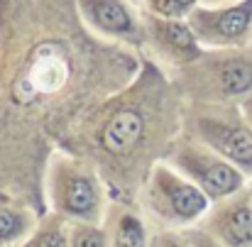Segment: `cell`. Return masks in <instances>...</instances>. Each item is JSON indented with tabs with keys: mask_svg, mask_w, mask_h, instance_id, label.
Wrapping results in <instances>:
<instances>
[{
	"mask_svg": "<svg viewBox=\"0 0 252 247\" xmlns=\"http://www.w3.org/2000/svg\"><path fill=\"white\" fill-rule=\"evenodd\" d=\"M142 62L93 37L76 0H10L0 10V193L44 216L52 152L135 81Z\"/></svg>",
	"mask_w": 252,
	"mask_h": 247,
	"instance_id": "obj_1",
	"label": "cell"
},
{
	"mask_svg": "<svg viewBox=\"0 0 252 247\" xmlns=\"http://www.w3.org/2000/svg\"><path fill=\"white\" fill-rule=\"evenodd\" d=\"M186 103L167 74L145 57L137 79L93 108L59 150L95 166L110 201L137 206L150 171L181 135Z\"/></svg>",
	"mask_w": 252,
	"mask_h": 247,
	"instance_id": "obj_2",
	"label": "cell"
},
{
	"mask_svg": "<svg viewBox=\"0 0 252 247\" xmlns=\"http://www.w3.org/2000/svg\"><path fill=\"white\" fill-rule=\"evenodd\" d=\"M44 203L47 213L66 223H103L110 193L88 159L69 150H54L44 171Z\"/></svg>",
	"mask_w": 252,
	"mask_h": 247,
	"instance_id": "obj_3",
	"label": "cell"
},
{
	"mask_svg": "<svg viewBox=\"0 0 252 247\" xmlns=\"http://www.w3.org/2000/svg\"><path fill=\"white\" fill-rule=\"evenodd\" d=\"M169 79L184 103H243L252 95V47L206 49L198 62Z\"/></svg>",
	"mask_w": 252,
	"mask_h": 247,
	"instance_id": "obj_4",
	"label": "cell"
},
{
	"mask_svg": "<svg viewBox=\"0 0 252 247\" xmlns=\"http://www.w3.org/2000/svg\"><path fill=\"white\" fill-rule=\"evenodd\" d=\"M140 211L145 213L152 230H189L196 228L211 208V198L181 176L167 162H159L150 171L140 198Z\"/></svg>",
	"mask_w": 252,
	"mask_h": 247,
	"instance_id": "obj_5",
	"label": "cell"
},
{
	"mask_svg": "<svg viewBox=\"0 0 252 247\" xmlns=\"http://www.w3.org/2000/svg\"><path fill=\"white\" fill-rule=\"evenodd\" d=\"M181 132L203 142L252 179V127L240 103H186Z\"/></svg>",
	"mask_w": 252,
	"mask_h": 247,
	"instance_id": "obj_6",
	"label": "cell"
},
{
	"mask_svg": "<svg viewBox=\"0 0 252 247\" xmlns=\"http://www.w3.org/2000/svg\"><path fill=\"white\" fill-rule=\"evenodd\" d=\"M164 162L174 166L181 176H186L191 184H196L211 198V203L235 196V193L245 191L250 184V179L238 166H233L218 152H213L211 147H206L203 142H198L184 132L174 142Z\"/></svg>",
	"mask_w": 252,
	"mask_h": 247,
	"instance_id": "obj_7",
	"label": "cell"
},
{
	"mask_svg": "<svg viewBox=\"0 0 252 247\" xmlns=\"http://www.w3.org/2000/svg\"><path fill=\"white\" fill-rule=\"evenodd\" d=\"M76 12L100 42L145 52V20L135 0H76Z\"/></svg>",
	"mask_w": 252,
	"mask_h": 247,
	"instance_id": "obj_8",
	"label": "cell"
},
{
	"mask_svg": "<svg viewBox=\"0 0 252 247\" xmlns=\"http://www.w3.org/2000/svg\"><path fill=\"white\" fill-rule=\"evenodd\" d=\"M145 20V57L152 59L167 76H174L203 57V47L189 20L157 17L142 10Z\"/></svg>",
	"mask_w": 252,
	"mask_h": 247,
	"instance_id": "obj_9",
	"label": "cell"
},
{
	"mask_svg": "<svg viewBox=\"0 0 252 247\" xmlns=\"http://www.w3.org/2000/svg\"><path fill=\"white\" fill-rule=\"evenodd\" d=\"M203 49H248L252 47V0L223 7H196L189 17Z\"/></svg>",
	"mask_w": 252,
	"mask_h": 247,
	"instance_id": "obj_10",
	"label": "cell"
},
{
	"mask_svg": "<svg viewBox=\"0 0 252 247\" xmlns=\"http://www.w3.org/2000/svg\"><path fill=\"white\" fill-rule=\"evenodd\" d=\"M208 235H213L223 247H252V196L240 191L223 201L211 203L208 213L198 223Z\"/></svg>",
	"mask_w": 252,
	"mask_h": 247,
	"instance_id": "obj_11",
	"label": "cell"
},
{
	"mask_svg": "<svg viewBox=\"0 0 252 247\" xmlns=\"http://www.w3.org/2000/svg\"><path fill=\"white\" fill-rule=\"evenodd\" d=\"M103 228L108 233L110 247H150L152 245V225L147 223L140 206L110 201Z\"/></svg>",
	"mask_w": 252,
	"mask_h": 247,
	"instance_id": "obj_12",
	"label": "cell"
},
{
	"mask_svg": "<svg viewBox=\"0 0 252 247\" xmlns=\"http://www.w3.org/2000/svg\"><path fill=\"white\" fill-rule=\"evenodd\" d=\"M42 213L12 196L0 193V247H20L34 233Z\"/></svg>",
	"mask_w": 252,
	"mask_h": 247,
	"instance_id": "obj_13",
	"label": "cell"
},
{
	"mask_svg": "<svg viewBox=\"0 0 252 247\" xmlns=\"http://www.w3.org/2000/svg\"><path fill=\"white\" fill-rule=\"evenodd\" d=\"M20 247H69V223L54 213H44L34 233Z\"/></svg>",
	"mask_w": 252,
	"mask_h": 247,
	"instance_id": "obj_14",
	"label": "cell"
},
{
	"mask_svg": "<svg viewBox=\"0 0 252 247\" xmlns=\"http://www.w3.org/2000/svg\"><path fill=\"white\" fill-rule=\"evenodd\" d=\"M140 10L157 15V17H169V20H189L196 7H201V0H137Z\"/></svg>",
	"mask_w": 252,
	"mask_h": 247,
	"instance_id": "obj_15",
	"label": "cell"
},
{
	"mask_svg": "<svg viewBox=\"0 0 252 247\" xmlns=\"http://www.w3.org/2000/svg\"><path fill=\"white\" fill-rule=\"evenodd\" d=\"M69 247H110L103 223H69Z\"/></svg>",
	"mask_w": 252,
	"mask_h": 247,
	"instance_id": "obj_16",
	"label": "cell"
},
{
	"mask_svg": "<svg viewBox=\"0 0 252 247\" xmlns=\"http://www.w3.org/2000/svg\"><path fill=\"white\" fill-rule=\"evenodd\" d=\"M150 247H191L186 233L181 230H152V245Z\"/></svg>",
	"mask_w": 252,
	"mask_h": 247,
	"instance_id": "obj_17",
	"label": "cell"
},
{
	"mask_svg": "<svg viewBox=\"0 0 252 247\" xmlns=\"http://www.w3.org/2000/svg\"><path fill=\"white\" fill-rule=\"evenodd\" d=\"M186 233V238H189V243H191V247H223L213 235H208L203 228H189V230H184Z\"/></svg>",
	"mask_w": 252,
	"mask_h": 247,
	"instance_id": "obj_18",
	"label": "cell"
},
{
	"mask_svg": "<svg viewBox=\"0 0 252 247\" xmlns=\"http://www.w3.org/2000/svg\"><path fill=\"white\" fill-rule=\"evenodd\" d=\"M233 2H240V0H201L203 7H223V5H233Z\"/></svg>",
	"mask_w": 252,
	"mask_h": 247,
	"instance_id": "obj_19",
	"label": "cell"
},
{
	"mask_svg": "<svg viewBox=\"0 0 252 247\" xmlns=\"http://www.w3.org/2000/svg\"><path fill=\"white\" fill-rule=\"evenodd\" d=\"M240 108H243V113H245V118H248V123H250V127H252V95H248L240 103Z\"/></svg>",
	"mask_w": 252,
	"mask_h": 247,
	"instance_id": "obj_20",
	"label": "cell"
},
{
	"mask_svg": "<svg viewBox=\"0 0 252 247\" xmlns=\"http://www.w3.org/2000/svg\"><path fill=\"white\" fill-rule=\"evenodd\" d=\"M248 191H250V196H252V179H250V184H248Z\"/></svg>",
	"mask_w": 252,
	"mask_h": 247,
	"instance_id": "obj_21",
	"label": "cell"
},
{
	"mask_svg": "<svg viewBox=\"0 0 252 247\" xmlns=\"http://www.w3.org/2000/svg\"><path fill=\"white\" fill-rule=\"evenodd\" d=\"M135 2H137V0H135Z\"/></svg>",
	"mask_w": 252,
	"mask_h": 247,
	"instance_id": "obj_22",
	"label": "cell"
}]
</instances>
